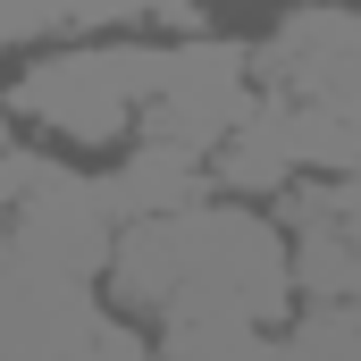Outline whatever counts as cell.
Returning <instances> with one entry per match:
<instances>
[{
  "label": "cell",
  "mask_w": 361,
  "mask_h": 361,
  "mask_svg": "<svg viewBox=\"0 0 361 361\" xmlns=\"http://www.w3.org/2000/svg\"><path fill=\"white\" fill-rule=\"evenodd\" d=\"M152 92H160V51H68L17 76V109L68 143H92V135L135 126Z\"/></svg>",
  "instance_id": "6da1fadb"
},
{
  "label": "cell",
  "mask_w": 361,
  "mask_h": 361,
  "mask_svg": "<svg viewBox=\"0 0 361 361\" xmlns=\"http://www.w3.org/2000/svg\"><path fill=\"white\" fill-rule=\"evenodd\" d=\"M252 59L235 51V42H210V34H185L177 51H160V92L143 101V143H177V152H219L235 126H244V109H252V76H244Z\"/></svg>",
  "instance_id": "7a4b0ae2"
},
{
  "label": "cell",
  "mask_w": 361,
  "mask_h": 361,
  "mask_svg": "<svg viewBox=\"0 0 361 361\" xmlns=\"http://www.w3.org/2000/svg\"><path fill=\"white\" fill-rule=\"evenodd\" d=\"M8 244H17V261H34V269L85 277L92 286V269H109V252H118V210H109L101 185L34 160V177L17 193V210H8Z\"/></svg>",
  "instance_id": "3957f363"
},
{
  "label": "cell",
  "mask_w": 361,
  "mask_h": 361,
  "mask_svg": "<svg viewBox=\"0 0 361 361\" xmlns=\"http://www.w3.org/2000/svg\"><path fill=\"white\" fill-rule=\"evenodd\" d=\"M101 193H109L118 227H126V219H169V210L210 202V160H202V152H177V143H143V135H135V152L101 177Z\"/></svg>",
  "instance_id": "277c9868"
},
{
  "label": "cell",
  "mask_w": 361,
  "mask_h": 361,
  "mask_svg": "<svg viewBox=\"0 0 361 361\" xmlns=\"http://www.w3.org/2000/svg\"><path fill=\"white\" fill-rule=\"evenodd\" d=\"M152 361H269L261 319H169Z\"/></svg>",
  "instance_id": "5b68a950"
},
{
  "label": "cell",
  "mask_w": 361,
  "mask_h": 361,
  "mask_svg": "<svg viewBox=\"0 0 361 361\" xmlns=\"http://www.w3.org/2000/svg\"><path fill=\"white\" fill-rule=\"evenodd\" d=\"M269 361H361V311L353 302H311V319L269 345Z\"/></svg>",
  "instance_id": "8992f818"
},
{
  "label": "cell",
  "mask_w": 361,
  "mask_h": 361,
  "mask_svg": "<svg viewBox=\"0 0 361 361\" xmlns=\"http://www.w3.org/2000/svg\"><path fill=\"white\" fill-rule=\"evenodd\" d=\"M42 361H152V345H143L126 319H109V311H85V319H68V336H59Z\"/></svg>",
  "instance_id": "52a82bcc"
},
{
  "label": "cell",
  "mask_w": 361,
  "mask_h": 361,
  "mask_svg": "<svg viewBox=\"0 0 361 361\" xmlns=\"http://www.w3.org/2000/svg\"><path fill=\"white\" fill-rule=\"evenodd\" d=\"M42 25H59L51 0H0V42H25V34H42Z\"/></svg>",
  "instance_id": "ba28073f"
},
{
  "label": "cell",
  "mask_w": 361,
  "mask_h": 361,
  "mask_svg": "<svg viewBox=\"0 0 361 361\" xmlns=\"http://www.w3.org/2000/svg\"><path fill=\"white\" fill-rule=\"evenodd\" d=\"M34 177V160H17V152H0V227H8V210H17V193Z\"/></svg>",
  "instance_id": "9c48e42d"
},
{
  "label": "cell",
  "mask_w": 361,
  "mask_h": 361,
  "mask_svg": "<svg viewBox=\"0 0 361 361\" xmlns=\"http://www.w3.org/2000/svg\"><path fill=\"white\" fill-rule=\"evenodd\" d=\"M0 152H17V143H8V126H0Z\"/></svg>",
  "instance_id": "30bf717a"
}]
</instances>
